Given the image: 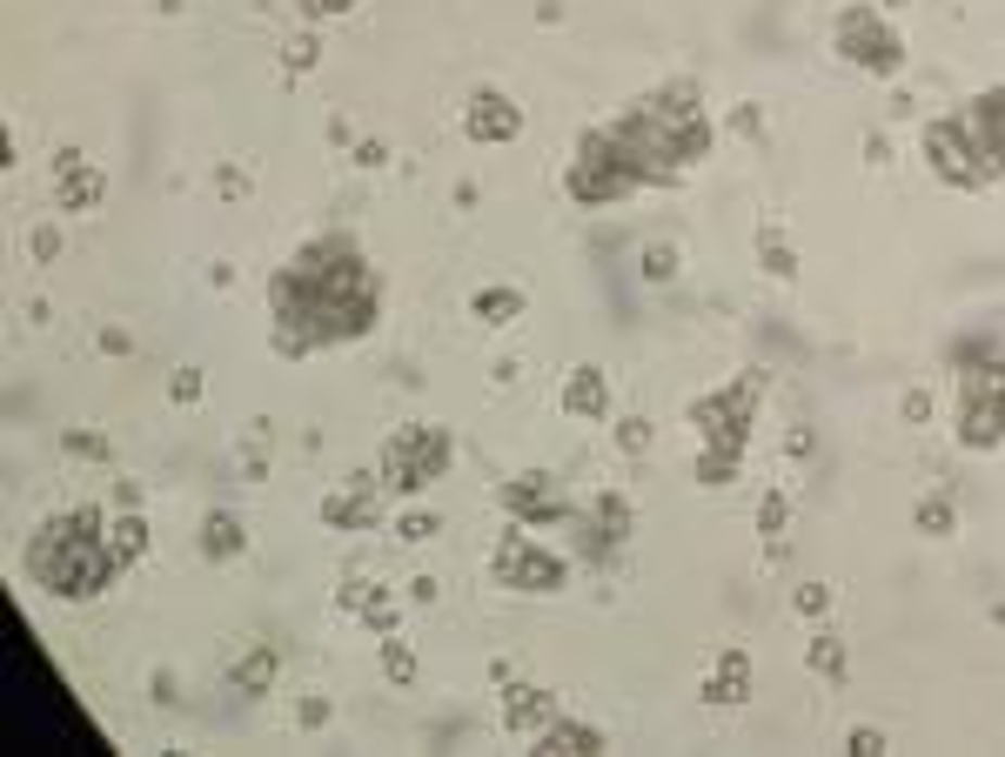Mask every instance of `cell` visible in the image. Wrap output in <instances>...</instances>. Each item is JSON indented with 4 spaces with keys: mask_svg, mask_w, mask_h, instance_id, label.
<instances>
[{
    "mask_svg": "<svg viewBox=\"0 0 1005 757\" xmlns=\"http://www.w3.org/2000/svg\"><path fill=\"white\" fill-rule=\"evenodd\" d=\"M838 54H852L865 74H899L905 67V41L872 8H844L838 14Z\"/></svg>",
    "mask_w": 1005,
    "mask_h": 757,
    "instance_id": "obj_8",
    "label": "cell"
},
{
    "mask_svg": "<svg viewBox=\"0 0 1005 757\" xmlns=\"http://www.w3.org/2000/svg\"><path fill=\"white\" fill-rule=\"evenodd\" d=\"M349 604H356V610H362V617H369V623H376L382 636L396 630V604H390V596H382V590H362V596L349 590Z\"/></svg>",
    "mask_w": 1005,
    "mask_h": 757,
    "instance_id": "obj_22",
    "label": "cell"
},
{
    "mask_svg": "<svg viewBox=\"0 0 1005 757\" xmlns=\"http://www.w3.org/2000/svg\"><path fill=\"white\" fill-rule=\"evenodd\" d=\"M852 750H858V757H878V750H885V737H878V731H852Z\"/></svg>",
    "mask_w": 1005,
    "mask_h": 757,
    "instance_id": "obj_35",
    "label": "cell"
},
{
    "mask_svg": "<svg viewBox=\"0 0 1005 757\" xmlns=\"http://www.w3.org/2000/svg\"><path fill=\"white\" fill-rule=\"evenodd\" d=\"M462 128H470V141H517L523 135V108H510L502 94H476L470 108H462Z\"/></svg>",
    "mask_w": 1005,
    "mask_h": 757,
    "instance_id": "obj_11",
    "label": "cell"
},
{
    "mask_svg": "<svg viewBox=\"0 0 1005 757\" xmlns=\"http://www.w3.org/2000/svg\"><path fill=\"white\" fill-rule=\"evenodd\" d=\"M502 503H510L523 523H557V516H570L563 496H550V476H517V483L502 490Z\"/></svg>",
    "mask_w": 1005,
    "mask_h": 757,
    "instance_id": "obj_12",
    "label": "cell"
},
{
    "mask_svg": "<svg viewBox=\"0 0 1005 757\" xmlns=\"http://www.w3.org/2000/svg\"><path fill=\"white\" fill-rule=\"evenodd\" d=\"M496 577L510 583V590H563V556H550V550H536L530 537H502V550H496Z\"/></svg>",
    "mask_w": 1005,
    "mask_h": 757,
    "instance_id": "obj_10",
    "label": "cell"
},
{
    "mask_svg": "<svg viewBox=\"0 0 1005 757\" xmlns=\"http://www.w3.org/2000/svg\"><path fill=\"white\" fill-rule=\"evenodd\" d=\"M825 604H831V583H804V590H798V610H804V617H818Z\"/></svg>",
    "mask_w": 1005,
    "mask_h": 757,
    "instance_id": "obj_30",
    "label": "cell"
},
{
    "mask_svg": "<svg viewBox=\"0 0 1005 757\" xmlns=\"http://www.w3.org/2000/svg\"><path fill=\"white\" fill-rule=\"evenodd\" d=\"M751 691V657L745 651H724L717 657V677H704V704H738Z\"/></svg>",
    "mask_w": 1005,
    "mask_h": 757,
    "instance_id": "obj_14",
    "label": "cell"
},
{
    "mask_svg": "<svg viewBox=\"0 0 1005 757\" xmlns=\"http://www.w3.org/2000/svg\"><path fill=\"white\" fill-rule=\"evenodd\" d=\"M644 275H650V282H671V275H677V249L671 242H650L644 249Z\"/></svg>",
    "mask_w": 1005,
    "mask_h": 757,
    "instance_id": "obj_24",
    "label": "cell"
},
{
    "mask_svg": "<svg viewBox=\"0 0 1005 757\" xmlns=\"http://www.w3.org/2000/svg\"><path fill=\"white\" fill-rule=\"evenodd\" d=\"M322 516H329V523H342V530H349V523H369V516H376V483H369V476H349V490L329 496Z\"/></svg>",
    "mask_w": 1005,
    "mask_h": 757,
    "instance_id": "obj_16",
    "label": "cell"
},
{
    "mask_svg": "<svg viewBox=\"0 0 1005 757\" xmlns=\"http://www.w3.org/2000/svg\"><path fill=\"white\" fill-rule=\"evenodd\" d=\"M550 717H557V697L550 691H510V704H502V724H510V731H544L550 724Z\"/></svg>",
    "mask_w": 1005,
    "mask_h": 757,
    "instance_id": "obj_15",
    "label": "cell"
},
{
    "mask_svg": "<svg viewBox=\"0 0 1005 757\" xmlns=\"http://www.w3.org/2000/svg\"><path fill=\"white\" fill-rule=\"evenodd\" d=\"M282 67H289V74L316 67V34H308V41H289V48H282Z\"/></svg>",
    "mask_w": 1005,
    "mask_h": 757,
    "instance_id": "obj_29",
    "label": "cell"
},
{
    "mask_svg": "<svg viewBox=\"0 0 1005 757\" xmlns=\"http://www.w3.org/2000/svg\"><path fill=\"white\" fill-rule=\"evenodd\" d=\"M382 670H390L396 684H409V677H416V657H409V644H396V636H390V651H382Z\"/></svg>",
    "mask_w": 1005,
    "mask_h": 757,
    "instance_id": "obj_27",
    "label": "cell"
},
{
    "mask_svg": "<svg viewBox=\"0 0 1005 757\" xmlns=\"http://www.w3.org/2000/svg\"><path fill=\"white\" fill-rule=\"evenodd\" d=\"M905 416H912V422H925V416H932V395L912 389V395H905Z\"/></svg>",
    "mask_w": 1005,
    "mask_h": 757,
    "instance_id": "obj_34",
    "label": "cell"
},
{
    "mask_svg": "<svg viewBox=\"0 0 1005 757\" xmlns=\"http://www.w3.org/2000/svg\"><path fill=\"white\" fill-rule=\"evenodd\" d=\"M758 523H764V537H771V543H778V530H785V490H771V496H764Z\"/></svg>",
    "mask_w": 1005,
    "mask_h": 757,
    "instance_id": "obj_28",
    "label": "cell"
},
{
    "mask_svg": "<svg viewBox=\"0 0 1005 757\" xmlns=\"http://www.w3.org/2000/svg\"><path fill=\"white\" fill-rule=\"evenodd\" d=\"M276 323L282 349H316V342H349L376 323V275L349 235L308 242L276 275Z\"/></svg>",
    "mask_w": 1005,
    "mask_h": 757,
    "instance_id": "obj_1",
    "label": "cell"
},
{
    "mask_svg": "<svg viewBox=\"0 0 1005 757\" xmlns=\"http://www.w3.org/2000/svg\"><path fill=\"white\" fill-rule=\"evenodd\" d=\"M918 530H925V537H952V530H958V503H952V496H925V503H918Z\"/></svg>",
    "mask_w": 1005,
    "mask_h": 757,
    "instance_id": "obj_18",
    "label": "cell"
},
{
    "mask_svg": "<svg viewBox=\"0 0 1005 757\" xmlns=\"http://www.w3.org/2000/svg\"><path fill=\"white\" fill-rule=\"evenodd\" d=\"M925 162L952 188H985L1005 175V88L972 94L958 114L925 128Z\"/></svg>",
    "mask_w": 1005,
    "mask_h": 757,
    "instance_id": "obj_3",
    "label": "cell"
},
{
    "mask_svg": "<svg viewBox=\"0 0 1005 757\" xmlns=\"http://www.w3.org/2000/svg\"><path fill=\"white\" fill-rule=\"evenodd\" d=\"M958 443L965 450H998L1005 443V355L958 382Z\"/></svg>",
    "mask_w": 1005,
    "mask_h": 757,
    "instance_id": "obj_5",
    "label": "cell"
},
{
    "mask_svg": "<svg viewBox=\"0 0 1005 757\" xmlns=\"http://www.w3.org/2000/svg\"><path fill=\"white\" fill-rule=\"evenodd\" d=\"M449 469V429H396L382 450V476L390 490H422Z\"/></svg>",
    "mask_w": 1005,
    "mask_h": 757,
    "instance_id": "obj_7",
    "label": "cell"
},
{
    "mask_svg": "<svg viewBox=\"0 0 1005 757\" xmlns=\"http://www.w3.org/2000/svg\"><path fill=\"white\" fill-rule=\"evenodd\" d=\"M202 395V376L195 369H175V403H195Z\"/></svg>",
    "mask_w": 1005,
    "mask_h": 757,
    "instance_id": "obj_33",
    "label": "cell"
},
{
    "mask_svg": "<svg viewBox=\"0 0 1005 757\" xmlns=\"http://www.w3.org/2000/svg\"><path fill=\"white\" fill-rule=\"evenodd\" d=\"M603 750V731L597 724H570V717H550L544 731H536V757H590Z\"/></svg>",
    "mask_w": 1005,
    "mask_h": 757,
    "instance_id": "obj_13",
    "label": "cell"
},
{
    "mask_svg": "<svg viewBox=\"0 0 1005 757\" xmlns=\"http://www.w3.org/2000/svg\"><path fill=\"white\" fill-rule=\"evenodd\" d=\"M268 677H276V651H255V657H242L236 664V691H268Z\"/></svg>",
    "mask_w": 1005,
    "mask_h": 757,
    "instance_id": "obj_21",
    "label": "cell"
},
{
    "mask_svg": "<svg viewBox=\"0 0 1005 757\" xmlns=\"http://www.w3.org/2000/svg\"><path fill=\"white\" fill-rule=\"evenodd\" d=\"M476 315L502 329V323H517V315H523V295H517V289H483V295H476Z\"/></svg>",
    "mask_w": 1005,
    "mask_h": 757,
    "instance_id": "obj_19",
    "label": "cell"
},
{
    "mask_svg": "<svg viewBox=\"0 0 1005 757\" xmlns=\"http://www.w3.org/2000/svg\"><path fill=\"white\" fill-rule=\"evenodd\" d=\"M631 188H637V175H631L624 154H616L610 128H597V135L576 141V162H570V194H576V202L603 209V202H616V194H631Z\"/></svg>",
    "mask_w": 1005,
    "mask_h": 757,
    "instance_id": "obj_6",
    "label": "cell"
},
{
    "mask_svg": "<svg viewBox=\"0 0 1005 757\" xmlns=\"http://www.w3.org/2000/svg\"><path fill=\"white\" fill-rule=\"evenodd\" d=\"M67 450H74V456H101L107 443H101V436H67Z\"/></svg>",
    "mask_w": 1005,
    "mask_h": 757,
    "instance_id": "obj_36",
    "label": "cell"
},
{
    "mask_svg": "<svg viewBox=\"0 0 1005 757\" xmlns=\"http://www.w3.org/2000/svg\"><path fill=\"white\" fill-rule=\"evenodd\" d=\"M764 268H771V275H791V268H798V255L785 249V235H778V228H764Z\"/></svg>",
    "mask_w": 1005,
    "mask_h": 757,
    "instance_id": "obj_25",
    "label": "cell"
},
{
    "mask_svg": "<svg viewBox=\"0 0 1005 757\" xmlns=\"http://www.w3.org/2000/svg\"><path fill=\"white\" fill-rule=\"evenodd\" d=\"M751 403H758V382H730L704 403H690V422L704 429L711 450H745V429H751Z\"/></svg>",
    "mask_w": 1005,
    "mask_h": 757,
    "instance_id": "obj_9",
    "label": "cell"
},
{
    "mask_svg": "<svg viewBox=\"0 0 1005 757\" xmlns=\"http://www.w3.org/2000/svg\"><path fill=\"white\" fill-rule=\"evenodd\" d=\"M202 543H208V556H236L242 550V523H236V516H208V530H202Z\"/></svg>",
    "mask_w": 1005,
    "mask_h": 757,
    "instance_id": "obj_20",
    "label": "cell"
},
{
    "mask_svg": "<svg viewBox=\"0 0 1005 757\" xmlns=\"http://www.w3.org/2000/svg\"><path fill=\"white\" fill-rule=\"evenodd\" d=\"M430 530H436V516H403V523H396V537H403V543H422Z\"/></svg>",
    "mask_w": 1005,
    "mask_h": 757,
    "instance_id": "obj_32",
    "label": "cell"
},
{
    "mask_svg": "<svg viewBox=\"0 0 1005 757\" xmlns=\"http://www.w3.org/2000/svg\"><path fill=\"white\" fill-rule=\"evenodd\" d=\"M811 670H818V677H844V644H838V636H811Z\"/></svg>",
    "mask_w": 1005,
    "mask_h": 757,
    "instance_id": "obj_23",
    "label": "cell"
},
{
    "mask_svg": "<svg viewBox=\"0 0 1005 757\" xmlns=\"http://www.w3.org/2000/svg\"><path fill=\"white\" fill-rule=\"evenodd\" d=\"M644 443H650V422H637V416H631L624 429H616V450H644Z\"/></svg>",
    "mask_w": 1005,
    "mask_h": 757,
    "instance_id": "obj_31",
    "label": "cell"
},
{
    "mask_svg": "<svg viewBox=\"0 0 1005 757\" xmlns=\"http://www.w3.org/2000/svg\"><path fill=\"white\" fill-rule=\"evenodd\" d=\"M27 564H34V577H41V590L81 604V596L107 590V577L122 570V556H114V543H101V509H67L34 537Z\"/></svg>",
    "mask_w": 1005,
    "mask_h": 757,
    "instance_id": "obj_4",
    "label": "cell"
},
{
    "mask_svg": "<svg viewBox=\"0 0 1005 757\" xmlns=\"http://www.w3.org/2000/svg\"><path fill=\"white\" fill-rule=\"evenodd\" d=\"M356 0H308V14H349Z\"/></svg>",
    "mask_w": 1005,
    "mask_h": 757,
    "instance_id": "obj_37",
    "label": "cell"
},
{
    "mask_svg": "<svg viewBox=\"0 0 1005 757\" xmlns=\"http://www.w3.org/2000/svg\"><path fill=\"white\" fill-rule=\"evenodd\" d=\"M141 550H148V530L135 523V516H128V523L114 530V556H122V564H128V556H141Z\"/></svg>",
    "mask_w": 1005,
    "mask_h": 757,
    "instance_id": "obj_26",
    "label": "cell"
},
{
    "mask_svg": "<svg viewBox=\"0 0 1005 757\" xmlns=\"http://www.w3.org/2000/svg\"><path fill=\"white\" fill-rule=\"evenodd\" d=\"M563 409H570V416H603V409H610L603 369H576V376L563 382Z\"/></svg>",
    "mask_w": 1005,
    "mask_h": 757,
    "instance_id": "obj_17",
    "label": "cell"
},
{
    "mask_svg": "<svg viewBox=\"0 0 1005 757\" xmlns=\"http://www.w3.org/2000/svg\"><path fill=\"white\" fill-rule=\"evenodd\" d=\"M885 8H905V0H885Z\"/></svg>",
    "mask_w": 1005,
    "mask_h": 757,
    "instance_id": "obj_38",
    "label": "cell"
},
{
    "mask_svg": "<svg viewBox=\"0 0 1005 757\" xmlns=\"http://www.w3.org/2000/svg\"><path fill=\"white\" fill-rule=\"evenodd\" d=\"M610 141L631 162L637 181H677L684 168L704 162L711 128H704V114H698V94L671 88V94H657V101H637L624 122H610Z\"/></svg>",
    "mask_w": 1005,
    "mask_h": 757,
    "instance_id": "obj_2",
    "label": "cell"
}]
</instances>
